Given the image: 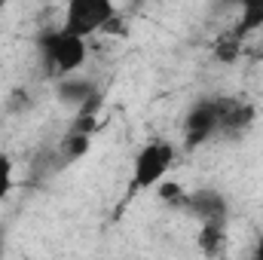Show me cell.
Returning <instances> with one entry per match:
<instances>
[{"instance_id":"obj_1","label":"cell","mask_w":263,"mask_h":260,"mask_svg":"<svg viewBox=\"0 0 263 260\" xmlns=\"http://www.w3.org/2000/svg\"><path fill=\"white\" fill-rule=\"evenodd\" d=\"M37 52H40V65L49 80H65L77 77V70L89 62V40H80L73 34H67L65 28H49L40 34L37 40Z\"/></svg>"},{"instance_id":"obj_2","label":"cell","mask_w":263,"mask_h":260,"mask_svg":"<svg viewBox=\"0 0 263 260\" xmlns=\"http://www.w3.org/2000/svg\"><path fill=\"white\" fill-rule=\"evenodd\" d=\"M178 156V147L175 141L168 138H153L147 141L135 159H132V190L141 193V190H153L165 181V175L172 172V162Z\"/></svg>"},{"instance_id":"obj_3","label":"cell","mask_w":263,"mask_h":260,"mask_svg":"<svg viewBox=\"0 0 263 260\" xmlns=\"http://www.w3.org/2000/svg\"><path fill=\"white\" fill-rule=\"evenodd\" d=\"M114 18H117V6L110 0H70L65 18H62V28L80 40H89L92 34L104 31Z\"/></svg>"},{"instance_id":"obj_4","label":"cell","mask_w":263,"mask_h":260,"mask_svg":"<svg viewBox=\"0 0 263 260\" xmlns=\"http://www.w3.org/2000/svg\"><path fill=\"white\" fill-rule=\"evenodd\" d=\"M220 132V101H199L184 120V144L193 150Z\"/></svg>"},{"instance_id":"obj_5","label":"cell","mask_w":263,"mask_h":260,"mask_svg":"<svg viewBox=\"0 0 263 260\" xmlns=\"http://www.w3.org/2000/svg\"><path fill=\"white\" fill-rule=\"evenodd\" d=\"M184 211L193 214L202 227H223L227 214H230V205H227L223 193H217V190H190Z\"/></svg>"},{"instance_id":"obj_6","label":"cell","mask_w":263,"mask_h":260,"mask_svg":"<svg viewBox=\"0 0 263 260\" xmlns=\"http://www.w3.org/2000/svg\"><path fill=\"white\" fill-rule=\"evenodd\" d=\"M254 123V107L242 101H220V132L223 135H242Z\"/></svg>"},{"instance_id":"obj_7","label":"cell","mask_w":263,"mask_h":260,"mask_svg":"<svg viewBox=\"0 0 263 260\" xmlns=\"http://www.w3.org/2000/svg\"><path fill=\"white\" fill-rule=\"evenodd\" d=\"M55 95L62 104H77V107H86L92 98H98L95 92V83L86 80V77H65L55 83Z\"/></svg>"},{"instance_id":"obj_8","label":"cell","mask_w":263,"mask_h":260,"mask_svg":"<svg viewBox=\"0 0 263 260\" xmlns=\"http://www.w3.org/2000/svg\"><path fill=\"white\" fill-rule=\"evenodd\" d=\"M196 245L205 260H223L230 248V236H227V224L223 227H199Z\"/></svg>"},{"instance_id":"obj_9","label":"cell","mask_w":263,"mask_h":260,"mask_svg":"<svg viewBox=\"0 0 263 260\" xmlns=\"http://www.w3.org/2000/svg\"><path fill=\"white\" fill-rule=\"evenodd\" d=\"M89 147H92V135H86V132H70L65 141H62V156H65V162H77V159H83L86 153H89Z\"/></svg>"},{"instance_id":"obj_10","label":"cell","mask_w":263,"mask_h":260,"mask_svg":"<svg viewBox=\"0 0 263 260\" xmlns=\"http://www.w3.org/2000/svg\"><path fill=\"white\" fill-rule=\"evenodd\" d=\"M257 28H263V0H254V3L242 6V18H239V28L233 31V37L242 40L248 31H257Z\"/></svg>"},{"instance_id":"obj_11","label":"cell","mask_w":263,"mask_h":260,"mask_svg":"<svg viewBox=\"0 0 263 260\" xmlns=\"http://www.w3.org/2000/svg\"><path fill=\"white\" fill-rule=\"evenodd\" d=\"M156 196L165 202V205H175V208H187V199H190V190L175 184V181H162L156 187Z\"/></svg>"},{"instance_id":"obj_12","label":"cell","mask_w":263,"mask_h":260,"mask_svg":"<svg viewBox=\"0 0 263 260\" xmlns=\"http://www.w3.org/2000/svg\"><path fill=\"white\" fill-rule=\"evenodd\" d=\"M12 184H15V165H12V156L0 150V202L12 193Z\"/></svg>"},{"instance_id":"obj_13","label":"cell","mask_w":263,"mask_h":260,"mask_svg":"<svg viewBox=\"0 0 263 260\" xmlns=\"http://www.w3.org/2000/svg\"><path fill=\"white\" fill-rule=\"evenodd\" d=\"M236 55H239V40L230 34V37L217 46V59H223V62H227V59H236Z\"/></svg>"},{"instance_id":"obj_14","label":"cell","mask_w":263,"mask_h":260,"mask_svg":"<svg viewBox=\"0 0 263 260\" xmlns=\"http://www.w3.org/2000/svg\"><path fill=\"white\" fill-rule=\"evenodd\" d=\"M251 260H263V239L254 245V251H251Z\"/></svg>"}]
</instances>
